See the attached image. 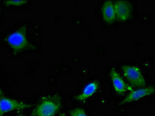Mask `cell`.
<instances>
[{
  "label": "cell",
  "mask_w": 155,
  "mask_h": 116,
  "mask_svg": "<svg viewBox=\"0 0 155 116\" xmlns=\"http://www.w3.org/2000/svg\"><path fill=\"white\" fill-rule=\"evenodd\" d=\"M62 108L61 98L58 95L45 97L32 110L31 116H55Z\"/></svg>",
  "instance_id": "cell-1"
},
{
  "label": "cell",
  "mask_w": 155,
  "mask_h": 116,
  "mask_svg": "<svg viewBox=\"0 0 155 116\" xmlns=\"http://www.w3.org/2000/svg\"><path fill=\"white\" fill-rule=\"evenodd\" d=\"M5 41L13 50L14 53H18L33 48V46L30 44L28 40L25 26H23L13 33H9L5 39Z\"/></svg>",
  "instance_id": "cell-2"
},
{
  "label": "cell",
  "mask_w": 155,
  "mask_h": 116,
  "mask_svg": "<svg viewBox=\"0 0 155 116\" xmlns=\"http://www.w3.org/2000/svg\"><path fill=\"white\" fill-rule=\"evenodd\" d=\"M122 71L123 76L133 88L144 87L146 84L145 78L137 66L123 65L122 67Z\"/></svg>",
  "instance_id": "cell-3"
},
{
  "label": "cell",
  "mask_w": 155,
  "mask_h": 116,
  "mask_svg": "<svg viewBox=\"0 0 155 116\" xmlns=\"http://www.w3.org/2000/svg\"><path fill=\"white\" fill-rule=\"evenodd\" d=\"M31 107L30 104L9 98V97L0 96V116L13 111H22Z\"/></svg>",
  "instance_id": "cell-4"
},
{
  "label": "cell",
  "mask_w": 155,
  "mask_h": 116,
  "mask_svg": "<svg viewBox=\"0 0 155 116\" xmlns=\"http://www.w3.org/2000/svg\"><path fill=\"white\" fill-rule=\"evenodd\" d=\"M115 17L119 22H126L130 20L133 14L132 3L126 0H117L114 2Z\"/></svg>",
  "instance_id": "cell-5"
},
{
  "label": "cell",
  "mask_w": 155,
  "mask_h": 116,
  "mask_svg": "<svg viewBox=\"0 0 155 116\" xmlns=\"http://www.w3.org/2000/svg\"><path fill=\"white\" fill-rule=\"evenodd\" d=\"M109 77L114 89L117 94H124L127 91H132L134 89L131 85H130L122 79V77L115 68L111 69L109 72Z\"/></svg>",
  "instance_id": "cell-6"
},
{
  "label": "cell",
  "mask_w": 155,
  "mask_h": 116,
  "mask_svg": "<svg viewBox=\"0 0 155 116\" xmlns=\"http://www.w3.org/2000/svg\"><path fill=\"white\" fill-rule=\"evenodd\" d=\"M154 93V87H139L137 89H133L130 91V94L122 100L119 105H124V104L130 103V102H136L142 99L147 96H150Z\"/></svg>",
  "instance_id": "cell-7"
},
{
  "label": "cell",
  "mask_w": 155,
  "mask_h": 116,
  "mask_svg": "<svg viewBox=\"0 0 155 116\" xmlns=\"http://www.w3.org/2000/svg\"><path fill=\"white\" fill-rule=\"evenodd\" d=\"M101 12H102L103 19L108 24H112L116 20L114 1L108 0L104 2L102 6Z\"/></svg>",
  "instance_id": "cell-8"
},
{
  "label": "cell",
  "mask_w": 155,
  "mask_h": 116,
  "mask_svg": "<svg viewBox=\"0 0 155 116\" xmlns=\"http://www.w3.org/2000/svg\"><path fill=\"white\" fill-rule=\"evenodd\" d=\"M98 87L99 82L97 81H94L90 82L84 87L82 92L76 97V99L78 100V101H81V102L86 101L97 92V90H98Z\"/></svg>",
  "instance_id": "cell-9"
},
{
  "label": "cell",
  "mask_w": 155,
  "mask_h": 116,
  "mask_svg": "<svg viewBox=\"0 0 155 116\" xmlns=\"http://www.w3.org/2000/svg\"><path fill=\"white\" fill-rule=\"evenodd\" d=\"M4 3L6 4V6H22L28 3V1H22V0H8L5 1Z\"/></svg>",
  "instance_id": "cell-10"
},
{
  "label": "cell",
  "mask_w": 155,
  "mask_h": 116,
  "mask_svg": "<svg viewBox=\"0 0 155 116\" xmlns=\"http://www.w3.org/2000/svg\"><path fill=\"white\" fill-rule=\"evenodd\" d=\"M70 116H87L85 110L81 108H76L70 111Z\"/></svg>",
  "instance_id": "cell-11"
},
{
  "label": "cell",
  "mask_w": 155,
  "mask_h": 116,
  "mask_svg": "<svg viewBox=\"0 0 155 116\" xmlns=\"http://www.w3.org/2000/svg\"><path fill=\"white\" fill-rule=\"evenodd\" d=\"M2 95H3V93H2V87H1V83H0V96H2Z\"/></svg>",
  "instance_id": "cell-12"
},
{
  "label": "cell",
  "mask_w": 155,
  "mask_h": 116,
  "mask_svg": "<svg viewBox=\"0 0 155 116\" xmlns=\"http://www.w3.org/2000/svg\"><path fill=\"white\" fill-rule=\"evenodd\" d=\"M17 116H26V115L24 114H18V115H17Z\"/></svg>",
  "instance_id": "cell-13"
},
{
  "label": "cell",
  "mask_w": 155,
  "mask_h": 116,
  "mask_svg": "<svg viewBox=\"0 0 155 116\" xmlns=\"http://www.w3.org/2000/svg\"><path fill=\"white\" fill-rule=\"evenodd\" d=\"M60 116H66V114H62Z\"/></svg>",
  "instance_id": "cell-14"
}]
</instances>
